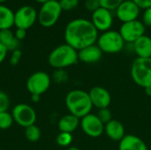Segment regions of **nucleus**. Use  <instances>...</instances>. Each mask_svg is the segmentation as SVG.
I'll return each instance as SVG.
<instances>
[{
	"instance_id": "nucleus-1",
	"label": "nucleus",
	"mask_w": 151,
	"mask_h": 150,
	"mask_svg": "<svg viewBox=\"0 0 151 150\" xmlns=\"http://www.w3.org/2000/svg\"><path fill=\"white\" fill-rule=\"evenodd\" d=\"M99 32L92 24L91 20L83 18L74 19L68 22L64 34L65 43L77 51L96 44Z\"/></svg>"
},
{
	"instance_id": "nucleus-2",
	"label": "nucleus",
	"mask_w": 151,
	"mask_h": 150,
	"mask_svg": "<svg viewBox=\"0 0 151 150\" xmlns=\"http://www.w3.org/2000/svg\"><path fill=\"white\" fill-rule=\"evenodd\" d=\"M65 105L70 114L80 119L91 113L93 108L88 93L81 89L72 90L66 95Z\"/></svg>"
},
{
	"instance_id": "nucleus-3",
	"label": "nucleus",
	"mask_w": 151,
	"mask_h": 150,
	"mask_svg": "<svg viewBox=\"0 0 151 150\" xmlns=\"http://www.w3.org/2000/svg\"><path fill=\"white\" fill-rule=\"evenodd\" d=\"M78 61V51L67 43L56 47L48 57L50 65L57 70L72 66Z\"/></svg>"
},
{
	"instance_id": "nucleus-4",
	"label": "nucleus",
	"mask_w": 151,
	"mask_h": 150,
	"mask_svg": "<svg viewBox=\"0 0 151 150\" xmlns=\"http://www.w3.org/2000/svg\"><path fill=\"white\" fill-rule=\"evenodd\" d=\"M131 77L135 84L141 88L151 87V57H137L131 65Z\"/></svg>"
},
{
	"instance_id": "nucleus-5",
	"label": "nucleus",
	"mask_w": 151,
	"mask_h": 150,
	"mask_svg": "<svg viewBox=\"0 0 151 150\" xmlns=\"http://www.w3.org/2000/svg\"><path fill=\"white\" fill-rule=\"evenodd\" d=\"M125 41L119 31L109 30L102 33L97 39L96 45L103 53L116 54L120 52L125 47Z\"/></svg>"
},
{
	"instance_id": "nucleus-6",
	"label": "nucleus",
	"mask_w": 151,
	"mask_h": 150,
	"mask_svg": "<svg viewBox=\"0 0 151 150\" xmlns=\"http://www.w3.org/2000/svg\"><path fill=\"white\" fill-rule=\"evenodd\" d=\"M62 11L59 1L50 0L42 4L38 11L37 21L43 27H51L58 21Z\"/></svg>"
},
{
	"instance_id": "nucleus-7",
	"label": "nucleus",
	"mask_w": 151,
	"mask_h": 150,
	"mask_svg": "<svg viewBox=\"0 0 151 150\" xmlns=\"http://www.w3.org/2000/svg\"><path fill=\"white\" fill-rule=\"evenodd\" d=\"M50 76L42 71L34 72L27 80V89L31 95H42L50 87Z\"/></svg>"
},
{
	"instance_id": "nucleus-8",
	"label": "nucleus",
	"mask_w": 151,
	"mask_h": 150,
	"mask_svg": "<svg viewBox=\"0 0 151 150\" xmlns=\"http://www.w3.org/2000/svg\"><path fill=\"white\" fill-rule=\"evenodd\" d=\"M12 115L14 122L25 128L35 125L36 121V112L35 109L27 103L16 104L12 109Z\"/></svg>"
},
{
	"instance_id": "nucleus-9",
	"label": "nucleus",
	"mask_w": 151,
	"mask_h": 150,
	"mask_svg": "<svg viewBox=\"0 0 151 150\" xmlns=\"http://www.w3.org/2000/svg\"><path fill=\"white\" fill-rule=\"evenodd\" d=\"M38 11L31 5H23L14 12V26L27 30L37 21Z\"/></svg>"
},
{
	"instance_id": "nucleus-10",
	"label": "nucleus",
	"mask_w": 151,
	"mask_h": 150,
	"mask_svg": "<svg viewBox=\"0 0 151 150\" xmlns=\"http://www.w3.org/2000/svg\"><path fill=\"white\" fill-rule=\"evenodd\" d=\"M146 27L138 19L130 22L122 23L119 28V34L122 36L125 42L134 43L137 39L145 34Z\"/></svg>"
},
{
	"instance_id": "nucleus-11",
	"label": "nucleus",
	"mask_w": 151,
	"mask_h": 150,
	"mask_svg": "<svg viewBox=\"0 0 151 150\" xmlns=\"http://www.w3.org/2000/svg\"><path fill=\"white\" fill-rule=\"evenodd\" d=\"M81 127L84 133L91 138H98L104 133V125L97 115L89 113L81 118Z\"/></svg>"
},
{
	"instance_id": "nucleus-12",
	"label": "nucleus",
	"mask_w": 151,
	"mask_h": 150,
	"mask_svg": "<svg viewBox=\"0 0 151 150\" xmlns=\"http://www.w3.org/2000/svg\"><path fill=\"white\" fill-rule=\"evenodd\" d=\"M117 19L122 23L136 20L141 13V8L133 0H124L115 10Z\"/></svg>"
},
{
	"instance_id": "nucleus-13",
	"label": "nucleus",
	"mask_w": 151,
	"mask_h": 150,
	"mask_svg": "<svg viewBox=\"0 0 151 150\" xmlns=\"http://www.w3.org/2000/svg\"><path fill=\"white\" fill-rule=\"evenodd\" d=\"M91 22L98 32L104 33L111 30L113 25L112 11H110L104 7L98 8L94 12H92Z\"/></svg>"
},
{
	"instance_id": "nucleus-14",
	"label": "nucleus",
	"mask_w": 151,
	"mask_h": 150,
	"mask_svg": "<svg viewBox=\"0 0 151 150\" xmlns=\"http://www.w3.org/2000/svg\"><path fill=\"white\" fill-rule=\"evenodd\" d=\"M93 107L95 106L98 110L104 108H109L111 103V96L110 92L100 86H96L92 88L88 92Z\"/></svg>"
},
{
	"instance_id": "nucleus-15",
	"label": "nucleus",
	"mask_w": 151,
	"mask_h": 150,
	"mask_svg": "<svg viewBox=\"0 0 151 150\" xmlns=\"http://www.w3.org/2000/svg\"><path fill=\"white\" fill-rule=\"evenodd\" d=\"M103 57V51L96 44H93L78 50L79 61L85 64L97 63Z\"/></svg>"
},
{
	"instance_id": "nucleus-16",
	"label": "nucleus",
	"mask_w": 151,
	"mask_h": 150,
	"mask_svg": "<svg viewBox=\"0 0 151 150\" xmlns=\"http://www.w3.org/2000/svg\"><path fill=\"white\" fill-rule=\"evenodd\" d=\"M104 133L108 138L114 141H120L126 135L125 127L123 124L117 119H111L109 123L104 125Z\"/></svg>"
},
{
	"instance_id": "nucleus-17",
	"label": "nucleus",
	"mask_w": 151,
	"mask_h": 150,
	"mask_svg": "<svg viewBox=\"0 0 151 150\" xmlns=\"http://www.w3.org/2000/svg\"><path fill=\"white\" fill-rule=\"evenodd\" d=\"M119 150H148V147L136 135L126 134L119 143Z\"/></svg>"
},
{
	"instance_id": "nucleus-18",
	"label": "nucleus",
	"mask_w": 151,
	"mask_h": 150,
	"mask_svg": "<svg viewBox=\"0 0 151 150\" xmlns=\"http://www.w3.org/2000/svg\"><path fill=\"white\" fill-rule=\"evenodd\" d=\"M133 45V50L138 57L150 58L151 57V37L144 34L137 39Z\"/></svg>"
},
{
	"instance_id": "nucleus-19",
	"label": "nucleus",
	"mask_w": 151,
	"mask_h": 150,
	"mask_svg": "<svg viewBox=\"0 0 151 150\" xmlns=\"http://www.w3.org/2000/svg\"><path fill=\"white\" fill-rule=\"evenodd\" d=\"M80 124H81V120L79 118L72 114H67L63 116L59 119L58 126L60 132L72 133L78 128Z\"/></svg>"
},
{
	"instance_id": "nucleus-20",
	"label": "nucleus",
	"mask_w": 151,
	"mask_h": 150,
	"mask_svg": "<svg viewBox=\"0 0 151 150\" xmlns=\"http://www.w3.org/2000/svg\"><path fill=\"white\" fill-rule=\"evenodd\" d=\"M14 26V12L6 5L0 4V30L11 29Z\"/></svg>"
},
{
	"instance_id": "nucleus-21",
	"label": "nucleus",
	"mask_w": 151,
	"mask_h": 150,
	"mask_svg": "<svg viewBox=\"0 0 151 150\" xmlns=\"http://www.w3.org/2000/svg\"><path fill=\"white\" fill-rule=\"evenodd\" d=\"M0 42L7 48L8 51L18 50L19 45V41L16 39L14 33L11 29L0 30Z\"/></svg>"
},
{
	"instance_id": "nucleus-22",
	"label": "nucleus",
	"mask_w": 151,
	"mask_h": 150,
	"mask_svg": "<svg viewBox=\"0 0 151 150\" xmlns=\"http://www.w3.org/2000/svg\"><path fill=\"white\" fill-rule=\"evenodd\" d=\"M41 134L42 133L40 128L35 125H32L25 128V137L30 142L38 141L41 138Z\"/></svg>"
},
{
	"instance_id": "nucleus-23",
	"label": "nucleus",
	"mask_w": 151,
	"mask_h": 150,
	"mask_svg": "<svg viewBox=\"0 0 151 150\" xmlns=\"http://www.w3.org/2000/svg\"><path fill=\"white\" fill-rule=\"evenodd\" d=\"M14 120L12 118V115L9 113L8 111H4L0 113V129L1 130H7L9 129Z\"/></svg>"
},
{
	"instance_id": "nucleus-24",
	"label": "nucleus",
	"mask_w": 151,
	"mask_h": 150,
	"mask_svg": "<svg viewBox=\"0 0 151 150\" xmlns=\"http://www.w3.org/2000/svg\"><path fill=\"white\" fill-rule=\"evenodd\" d=\"M73 138L72 133L60 132L58 133V135L57 136L56 141H57L58 145H59L61 147H68L73 142Z\"/></svg>"
},
{
	"instance_id": "nucleus-25",
	"label": "nucleus",
	"mask_w": 151,
	"mask_h": 150,
	"mask_svg": "<svg viewBox=\"0 0 151 150\" xmlns=\"http://www.w3.org/2000/svg\"><path fill=\"white\" fill-rule=\"evenodd\" d=\"M96 115L99 118V119L104 123V125H106L112 119V114L109 108L100 109Z\"/></svg>"
},
{
	"instance_id": "nucleus-26",
	"label": "nucleus",
	"mask_w": 151,
	"mask_h": 150,
	"mask_svg": "<svg viewBox=\"0 0 151 150\" xmlns=\"http://www.w3.org/2000/svg\"><path fill=\"white\" fill-rule=\"evenodd\" d=\"M59 4L63 11H69L79 5L80 0H59Z\"/></svg>"
},
{
	"instance_id": "nucleus-27",
	"label": "nucleus",
	"mask_w": 151,
	"mask_h": 150,
	"mask_svg": "<svg viewBox=\"0 0 151 150\" xmlns=\"http://www.w3.org/2000/svg\"><path fill=\"white\" fill-rule=\"evenodd\" d=\"M123 1L124 0H99L101 7L106 8L110 11H115Z\"/></svg>"
},
{
	"instance_id": "nucleus-28",
	"label": "nucleus",
	"mask_w": 151,
	"mask_h": 150,
	"mask_svg": "<svg viewBox=\"0 0 151 150\" xmlns=\"http://www.w3.org/2000/svg\"><path fill=\"white\" fill-rule=\"evenodd\" d=\"M9 105H10L9 96L5 92L0 90V113L4 111H7Z\"/></svg>"
},
{
	"instance_id": "nucleus-29",
	"label": "nucleus",
	"mask_w": 151,
	"mask_h": 150,
	"mask_svg": "<svg viewBox=\"0 0 151 150\" xmlns=\"http://www.w3.org/2000/svg\"><path fill=\"white\" fill-rule=\"evenodd\" d=\"M85 9L88 11L94 12L96 10L101 7L99 0H86L84 3Z\"/></svg>"
},
{
	"instance_id": "nucleus-30",
	"label": "nucleus",
	"mask_w": 151,
	"mask_h": 150,
	"mask_svg": "<svg viewBox=\"0 0 151 150\" xmlns=\"http://www.w3.org/2000/svg\"><path fill=\"white\" fill-rule=\"evenodd\" d=\"M21 56H22V52L20 50H15L13 51H12V54H11V57H10V64L12 65H17L20 59H21Z\"/></svg>"
},
{
	"instance_id": "nucleus-31",
	"label": "nucleus",
	"mask_w": 151,
	"mask_h": 150,
	"mask_svg": "<svg viewBox=\"0 0 151 150\" xmlns=\"http://www.w3.org/2000/svg\"><path fill=\"white\" fill-rule=\"evenodd\" d=\"M53 78L57 82H64L67 80V73L64 71V69H58L54 72Z\"/></svg>"
},
{
	"instance_id": "nucleus-32",
	"label": "nucleus",
	"mask_w": 151,
	"mask_h": 150,
	"mask_svg": "<svg viewBox=\"0 0 151 150\" xmlns=\"http://www.w3.org/2000/svg\"><path fill=\"white\" fill-rule=\"evenodd\" d=\"M142 23L145 27H151V7L144 10L142 14Z\"/></svg>"
},
{
	"instance_id": "nucleus-33",
	"label": "nucleus",
	"mask_w": 151,
	"mask_h": 150,
	"mask_svg": "<svg viewBox=\"0 0 151 150\" xmlns=\"http://www.w3.org/2000/svg\"><path fill=\"white\" fill-rule=\"evenodd\" d=\"M141 9H148L151 7V0H133Z\"/></svg>"
},
{
	"instance_id": "nucleus-34",
	"label": "nucleus",
	"mask_w": 151,
	"mask_h": 150,
	"mask_svg": "<svg viewBox=\"0 0 151 150\" xmlns=\"http://www.w3.org/2000/svg\"><path fill=\"white\" fill-rule=\"evenodd\" d=\"M14 35L17 40L21 41V40L25 39V37L27 36V30L21 29V28H17L16 31L14 32Z\"/></svg>"
},
{
	"instance_id": "nucleus-35",
	"label": "nucleus",
	"mask_w": 151,
	"mask_h": 150,
	"mask_svg": "<svg viewBox=\"0 0 151 150\" xmlns=\"http://www.w3.org/2000/svg\"><path fill=\"white\" fill-rule=\"evenodd\" d=\"M7 53H8L7 48L0 42V64H2L4 62V60L5 59V57L7 56Z\"/></svg>"
},
{
	"instance_id": "nucleus-36",
	"label": "nucleus",
	"mask_w": 151,
	"mask_h": 150,
	"mask_svg": "<svg viewBox=\"0 0 151 150\" xmlns=\"http://www.w3.org/2000/svg\"><path fill=\"white\" fill-rule=\"evenodd\" d=\"M40 96H41V95H31L32 101H33V102H35V103L39 102V100H40Z\"/></svg>"
},
{
	"instance_id": "nucleus-37",
	"label": "nucleus",
	"mask_w": 151,
	"mask_h": 150,
	"mask_svg": "<svg viewBox=\"0 0 151 150\" xmlns=\"http://www.w3.org/2000/svg\"><path fill=\"white\" fill-rule=\"evenodd\" d=\"M144 90H145V92H146V94H147L148 95L151 96V87H149V88H144Z\"/></svg>"
},
{
	"instance_id": "nucleus-38",
	"label": "nucleus",
	"mask_w": 151,
	"mask_h": 150,
	"mask_svg": "<svg viewBox=\"0 0 151 150\" xmlns=\"http://www.w3.org/2000/svg\"><path fill=\"white\" fill-rule=\"evenodd\" d=\"M35 2H37V3H39V4H44V3H46V2H48V1H50V0H35Z\"/></svg>"
},
{
	"instance_id": "nucleus-39",
	"label": "nucleus",
	"mask_w": 151,
	"mask_h": 150,
	"mask_svg": "<svg viewBox=\"0 0 151 150\" xmlns=\"http://www.w3.org/2000/svg\"><path fill=\"white\" fill-rule=\"evenodd\" d=\"M67 150H81L79 148H76V147H71V148H69Z\"/></svg>"
},
{
	"instance_id": "nucleus-40",
	"label": "nucleus",
	"mask_w": 151,
	"mask_h": 150,
	"mask_svg": "<svg viewBox=\"0 0 151 150\" xmlns=\"http://www.w3.org/2000/svg\"><path fill=\"white\" fill-rule=\"evenodd\" d=\"M7 0H0V4H2L3 3H4V2H6Z\"/></svg>"
},
{
	"instance_id": "nucleus-41",
	"label": "nucleus",
	"mask_w": 151,
	"mask_h": 150,
	"mask_svg": "<svg viewBox=\"0 0 151 150\" xmlns=\"http://www.w3.org/2000/svg\"><path fill=\"white\" fill-rule=\"evenodd\" d=\"M0 150H3V149H0Z\"/></svg>"
}]
</instances>
